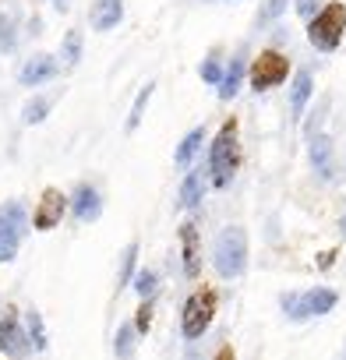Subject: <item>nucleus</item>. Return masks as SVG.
Listing matches in <instances>:
<instances>
[{"label":"nucleus","instance_id":"nucleus-1","mask_svg":"<svg viewBox=\"0 0 346 360\" xmlns=\"http://www.w3.org/2000/svg\"><path fill=\"white\" fill-rule=\"evenodd\" d=\"M237 162H241V148H237V120H226L212 141V152H209V180L216 188H230V180L237 173Z\"/></svg>","mask_w":346,"mask_h":360},{"label":"nucleus","instance_id":"nucleus-2","mask_svg":"<svg viewBox=\"0 0 346 360\" xmlns=\"http://www.w3.org/2000/svg\"><path fill=\"white\" fill-rule=\"evenodd\" d=\"M212 265L219 279H237L248 269V233L244 226H226L212 244Z\"/></svg>","mask_w":346,"mask_h":360},{"label":"nucleus","instance_id":"nucleus-3","mask_svg":"<svg viewBox=\"0 0 346 360\" xmlns=\"http://www.w3.org/2000/svg\"><path fill=\"white\" fill-rule=\"evenodd\" d=\"M342 36H346V4H339V0L321 4V11L314 18H307V39L314 50L332 53V50H339Z\"/></svg>","mask_w":346,"mask_h":360},{"label":"nucleus","instance_id":"nucleus-4","mask_svg":"<svg viewBox=\"0 0 346 360\" xmlns=\"http://www.w3.org/2000/svg\"><path fill=\"white\" fill-rule=\"evenodd\" d=\"M29 230H32V219H29L25 202L11 198V202L0 205V262L4 265L18 258V248H22Z\"/></svg>","mask_w":346,"mask_h":360},{"label":"nucleus","instance_id":"nucleus-5","mask_svg":"<svg viewBox=\"0 0 346 360\" xmlns=\"http://www.w3.org/2000/svg\"><path fill=\"white\" fill-rule=\"evenodd\" d=\"M339 293L328 290V286H314V290H304V293H283L279 304L286 311L290 321H307V318H321L335 307Z\"/></svg>","mask_w":346,"mask_h":360},{"label":"nucleus","instance_id":"nucleus-6","mask_svg":"<svg viewBox=\"0 0 346 360\" xmlns=\"http://www.w3.org/2000/svg\"><path fill=\"white\" fill-rule=\"evenodd\" d=\"M290 75V57H283L279 50H262L255 57V64L248 68V85L255 92H269L276 85H283Z\"/></svg>","mask_w":346,"mask_h":360},{"label":"nucleus","instance_id":"nucleus-7","mask_svg":"<svg viewBox=\"0 0 346 360\" xmlns=\"http://www.w3.org/2000/svg\"><path fill=\"white\" fill-rule=\"evenodd\" d=\"M212 314H216V293L212 290H202V293H191L188 304H184V335L188 339H202L205 328L212 325Z\"/></svg>","mask_w":346,"mask_h":360},{"label":"nucleus","instance_id":"nucleus-8","mask_svg":"<svg viewBox=\"0 0 346 360\" xmlns=\"http://www.w3.org/2000/svg\"><path fill=\"white\" fill-rule=\"evenodd\" d=\"M0 353L11 356V360H25V356L32 353V339H29V332L18 325V314H15L11 307L4 311V318H0Z\"/></svg>","mask_w":346,"mask_h":360},{"label":"nucleus","instance_id":"nucleus-9","mask_svg":"<svg viewBox=\"0 0 346 360\" xmlns=\"http://www.w3.org/2000/svg\"><path fill=\"white\" fill-rule=\"evenodd\" d=\"M307 159H311V169L318 180H332L335 176V145L328 134L314 131L307 134Z\"/></svg>","mask_w":346,"mask_h":360},{"label":"nucleus","instance_id":"nucleus-10","mask_svg":"<svg viewBox=\"0 0 346 360\" xmlns=\"http://www.w3.org/2000/svg\"><path fill=\"white\" fill-rule=\"evenodd\" d=\"M64 212H68V195H60L57 188H46V191H43V198H39V205L32 209V226L46 233V230L60 226Z\"/></svg>","mask_w":346,"mask_h":360},{"label":"nucleus","instance_id":"nucleus-11","mask_svg":"<svg viewBox=\"0 0 346 360\" xmlns=\"http://www.w3.org/2000/svg\"><path fill=\"white\" fill-rule=\"evenodd\" d=\"M57 75H60V60H57L53 53H36V57H29V60L22 64L18 82H22L25 89H36V85H43V82H53Z\"/></svg>","mask_w":346,"mask_h":360},{"label":"nucleus","instance_id":"nucleus-12","mask_svg":"<svg viewBox=\"0 0 346 360\" xmlns=\"http://www.w3.org/2000/svg\"><path fill=\"white\" fill-rule=\"evenodd\" d=\"M71 212H75L78 223H96V219L103 216V198H99V191H96L92 184H82V188L75 191V198H71Z\"/></svg>","mask_w":346,"mask_h":360},{"label":"nucleus","instance_id":"nucleus-13","mask_svg":"<svg viewBox=\"0 0 346 360\" xmlns=\"http://www.w3.org/2000/svg\"><path fill=\"white\" fill-rule=\"evenodd\" d=\"M248 82V57L244 53H233L230 57V64L223 68V82L216 85V92H219V99H233L237 92H241V85Z\"/></svg>","mask_w":346,"mask_h":360},{"label":"nucleus","instance_id":"nucleus-14","mask_svg":"<svg viewBox=\"0 0 346 360\" xmlns=\"http://www.w3.org/2000/svg\"><path fill=\"white\" fill-rule=\"evenodd\" d=\"M120 18H124V0H96V8H92V29L96 32L117 29Z\"/></svg>","mask_w":346,"mask_h":360},{"label":"nucleus","instance_id":"nucleus-15","mask_svg":"<svg viewBox=\"0 0 346 360\" xmlns=\"http://www.w3.org/2000/svg\"><path fill=\"white\" fill-rule=\"evenodd\" d=\"M205 188H209V173L205 169H191L181 184V209H198L202 198H205Z\"/></svg>","mask_w":346,"mask_h":360},{"label":"nucleus","instance_id":"nucleus-16","mask_svg":"<svg viewBox=\"0 0 346 360\" xmlns=\"http://www.w3.org/2000/svg\"><path fill=\"white\" fill-rule=\"evenodd\" d=\"M311 92H314V78H311L307 68H300V71L293 75V82H290V110H293V117H300V113L307 110Z\"/></svg>","mask_w":346,"mask_h":360},{"label":"nucleus","instance_id":"nucleus-17","mask_svg":"<svg viewBox=\"0 0 346 360\" xmlns=\"http://www.w3.org/2000/svg\"><path fill=\"white\" fill-rule=\"evenodd\" d=\"M181 251H184V276L195 279L198 276V226L195 223L181 226Z\"/></svg>","mask_w":346,"mask_h":360},{"label":"nucleus","instance_id":"nucleus-18","mask_svg":"<svg viewBox=\"0 0 346 360\" xmlns=\"http://www.w3.org/2000/svg\"><path fill=\"white\" fill-rule=\"evenodd\" d=\"M202 141H205V127H195L184 134V141L177 145V152H173V162L177 166H191V159L202 152Z\"/></svg>","mask_w":346,"mask_h":360},{"label":"nucleus","instance_id":"nucleus-19","mask_svg":"<svg viewBox=\"0 0 346 360\" xmlns=\"http://www.w3.org/2000/svg\"><path fill=\"white\" fill-rule=\"evenodd\" d=\"M134 346H138V328L134 325H120L113 335V353L117 360H134Z\"/></svg>","mask_w":346,"mask_h":360},{"label":"nucleus","instance_id":"nucleus-20","mask_svg":"<svg viewBox=\"0 0 346 360\" xmlns=\"http://www.w3.org/2000/svg\"><path fill=\"white\" fill-rule=\"evenodd\" d=\"M50 110H53V96H32V99L22 106V120H25V124H43Z\"/></svg>","mask_w":346,"mask_h":360},{"label":"nucleus","instance_id":"nucleus-21","mask_svg":"<svg viewBox=\"0 0 346 360\" xmlns=\"http://www.w3.org/2000/svg\"><path fill=\"white\" fill-rule=\"evenodd\" d=\"M134 262H138V244H127V248H124V255H120V272H117V293H120L124 286H131V279H134Z\"/></svg>","mask_w":346,"mask_h":360},{"label":"nucleus","instance_id":"nucleus-22","mask_svg":"<svg viewBox=\"0 0 346 360\" xmlns=\"http://www.w3.org/2000/svg\"><path fill=\"white\" fill-rule=\"evenodd\" d=\"M60 57H64L68 68H75V64L82 60V32H78V29H71V32L60 39Z\"/></svg>","mask_w":346,"mask_h":360},{"label":"nucleus","instance_id":"nucleus-23","mask_svg":"<svg viewBox=\"0 0 346 360\" xmlns=\"http://www.w3.org/2000/svg\"><path fill=\"white\" fill-rule=\"evenodd\" d=\"M152 92H155V85H152V82L138 92V99H134V106H131V117H127V134H131V131H138V124H141V117H145V110H148Z\"/></svg>","mask_w":346,"mask_h":360},{"label":"nucleus","instance_id":"nucleus-24","mask_svg":"<svg viewBox=\"0 0 346 360\" xmlns=\"http://www.w3.org/2000/svg\"><path fill=\"white\" fill-rule=\"evenodd\" d=\"M131 286H134V293H138L141 300H145V297H155L159 276H155L152 269H138V272H134V283H131Z\"/></svg>","mask_w":346,"mask_h":360},{"label":"nucleus","instance_id":"nucleus-25","mask_svg":"<svg viewBox=\"0 0 346 360\" xmlns=\"http://www.w3.org/2000/svg\"><path fill=\"white\" fill-rule=\"evenodd\" d=\"M286 4H290V0H265V4L258 8V15H255V25H272V22H279V15L286 11Z\"/></svg>","mask_w":346,"mask_h":360},{"label":"nucleus","instance_id":"nucleus-26","mask_svg":"<svg viewBox=\"0 0 346 360\" xmlns=\"http://www.w3.org/2000/svg\"><path fill=\"white\" fill-rule=\"evenodd\" d=\"M29 321V339H32V349H46V328H43V314L39 311H29L25 314Z\"/></svg>","mask_w":346,"mask_h":360},{"label":"nucleus","instance_id":"nucleus-27","mask_svg":"<svg viewBox=\"0 0 346 360\" xmlns=\"http://www.w3.org/2000/svg\"><path fill=\"white\" fill-rule=\"evenodd\" d=\"M198 75H202L205 85H219V82H223V64H219L216 57H205V60L198 64Z\"/></svg>","mask_w":346,"mask_h":360},{"label":"nucleus","instance_id":"nucleus-28","mask_svg":"<svg viewBox=\"0 0 346 360\" xmlns=\"http://www.w3.org/2000/svg\"><path fill=\"white\" fill-rule=\"evenodd\" d=\"M18 32H15V18L11 15H0V50H15Z\"/></svg>","mask_w":346,"mask_h":360},{"label":"nucleus","instance_id":"nucleus-29","mask_svg":"<svg viewBox=\"0 0 346 360\" xmlns=\"http://www.w3.org/2000/svg\"><path fill=\"white\" fill-rule=\"evenodd\" d=\"M148 325H152V297H145V304L138 307V318H134L138 335H145V332H148Z\"/></svg>","mask_w":346,"mask_h":360},{"label":"nucleus","instance_id":"nucleus-30","mask_svg":"<svg viewBox=\"0 0 346 360\" xmlns=\"http://www.w3.org/2000/svg\"><path fill=\"white\" fill-rule=\"evenodd\" d=\"M293 8H297V15L307 22V18H314V15L321 11V0H293Z\"/></svg>","mask_w":346,"mask_h":360},{"label":"nucleus","instance_id":"nucleus-31","mask_svg":"<svg viewBox=\"0 0 346 360\" xmlns=\"http://www.w3.org/2000/svg\"><path fill=\"white\" fill-rule=\"evenodd\" d=\"M216 360H233V349H230V346H223V349L216 353Z\"/></svg>","mask_w":346,"mask_h":360},{"label":"nucleus","instance_id":"nucleus-32","mask_svg":"<svg viewBox=\"0 0 346 360\" xmlns=\"http://www.w3.org/2000/svg\"><path fill=\"white\" fill-rule=\"evenodd\" d=\"M339 233H342V240H346V216L339 219Z\"/></svg>","mask_w":346,"mask_h":360}]
</instances>
